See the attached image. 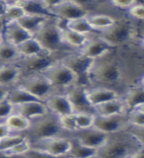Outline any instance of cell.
Listing matches in <instances>:
<instances>
[{
	"instance_id": "1",
	"label": "cell",
	"mask_w": 144,
	"mask_h": 158,
	"mask_svg": "<svg viewBox=\"0 0 144 158\" xmlns=\"http://www.w3.org/2000/svg\"><path fill=\"white\" fill-rule=\"evenodd\" d=\"M141 143L127 130L125 131L111 135L109 140L100 150V158H127L134 152Z\"/></svg>"
},
{
	"instance_id": "2",
	"label": "cell",
	"mask_w": 144,
	"mask_h": 158,
	"mask_svg": "<svg viewBox=\"0 0 144 158\" xmlns=\"http://www.w3.org/2000/svg\"><path fill=\"white\" fill-rule=\"evenodd\" d=\"M104 56L95 60V63L89 73L88 81L100 84V87L113 85L121 81L122 72L120 64L113 58Z\"/></svg>"
},
{
	"instance_id": "3",
	"label": "cell",
	"mask_w": 144,
	"mask_h": 158,
	"mask_svg": "<svg viewBox=\"0 0 144 158\" xmlns=\"http://www.w3.org/2000/svg\"><path fill=\"white\" fill-rule=\"evenodd\" d=\"M63 130L59 123L58 117L49 112L47 115L31 121V127L25 133L31 141L41 140L44 138L62 136Z\"/></svg>"
},
{
	"instance_id": "4",
	"label": "cell",
	"mask_w": 144,
	"mask_h": 158,
	"mask_svg": "<svg viewBox=\"0 0 144 158\" xmlns=\"http://www.w3.org/2000/svg\"><path fill=\"white\" fill-rule=\"evenodd\" d=\"M34 38L42 44L44 51L51 53H56L67 48L66 44L63 42L61 28L56 18H49L42 29L35 35Z\"/></svg>"
},
{
	"instance_id": "5",
	"label": "cell",
	"mask_w": 144,
	"mask_h": 158,
	"mask_svg": "<svg viewBox=\"0 0 144 158\" xmlns=\"http://www.w3.org/2000/svg\"><path fill=\"white\" fill-rule=\"evenodd\" d=\"M43 74L51 83L56 93H64L67 88L78 83L77 76L61 62L60 59L44 70Z\"/></svg>"
},
{
	"instance_id": "6",
	"label": "cell",
	"mask_w": 144,
	"mask_h": 158,
	"mask_svg": "<svg viewBox=\"0 0 144 158\" xmlns=\"http://www.w3.org/2000/svg\"><path fill=\"white\" fill-rule=\"evenodd\" d=\"M16 85L27 90L43 102H46L51 94L56 93L51 83L43 73L22 76Z\"/></svg>"
},
{
	"instance_id": "7",
	"label": "cell",
	"mask_w": 144,
	"mask_h": 158,
	"mask_svg": "<svg viewBox=\"0 0 144 158\" xmlns=\"http://www.w3.org/2000/svg\"><path fill=\"white\" fill-rule=\"evenodd\" d=\"M56 53L51 52H43L41 54L32 56H26V57H20L18 60L15 62L16 65L20 67L22 70V76L26 75H32V74L37 73H43L44 70L52 65L54 62L61 58L56 57Z\"/></svg>"
},
{
	"instance_id": "8",
	"label": "cell",
	"mask_w": 144,
	"mask_h": 158,
	"mask_svg": "<svg viewBox=\"0 0 144 158\" xmlns=\"http://www.w3.org/2000/svg\"><path fill=\"white\" fill-rule=\"evenodd\" d=\"M61 62L75 74L78 79V84L86 86L89 73L95 63V59H92L81 52H72L62 56Z\"/></svg>"
},
{
	"instance_id": "9",
	"label": "cell",
	"mask_w": 144,
	"mask_h": 158,
	"mask_svg": "<svg viewBox=\"0 0 144 158\" xmlns=\"http://www.w3.org/2000/svg\"><path fill=\"white\" fill-rule=\"evenodd\" d=\"M70 136H56L32 141V149L43 151L56 157H66L71 148Z\"/></svg>"
},
{
	"instance_id": "10",
	"label": "cell",
	"mask_w": 144,
	"mask_h": 158,
	"mask_svg": "<svg viewBox=\"0 0 144 158\" xmlns=\"http://www.w3.org/2000/svg\"><path fill=\"white\" fill-rule=\"evenodd\" d=\"M51 10L54 18L63 22H68L74 19L87 17L89 13L85 6L81 3L72 0H63L51 3Z\"/></svg>"
},
{
	"instance_id": "11",
	"label": "cell",
	"mask_w": 144,
	"mask_h": 158,
	"mask_svg": "<svg viewBox=\"0 0 144 158\" xmlns=\"http://www.w3.org/2000/svg\"><path fill=\"white\" fill-rule=\"evenodd\" d=\"M64 93L66 94L69 101L73 107L74 113H90L96 114L94 108L88 100L87 87L81 84H73L72 86L67 88Z\"/></svg>"
},
{
	"instance_id": "12",
	"label": "cell",
	"mask_w": 144,
	"mask_h": 158,
	"mask_svg": "<svg viewBox=\"0 0 144 158\" xmlns=\"http://www.w3.org/2000/svg\"><path fill=\"white\" fill-rule=\"evenodd\" d=\"M128 127L130 126H128L127 123L126 115H116L109 117H102L96 115L93 127L111 135L126 131Z\"/></svg>"
},
{
	"instance_id": "13",
	"label": "cell",
	"mask_w": 144,
	"mask_h": 158,
	"mask_svg": "<svg viewBox=\"0 0 144 158\" xmlns=\"http://www.w3.org/2000/svg\"><path fill=\"white\" fill-rule=\"evenodd\" d=\"M132 27L127 21H117L116 24L110 29L101 33V37L116 48L120 44H125L131 38Z\"/></svg>"
},
{
	"instance_id": "14",
	"label": "cell",
	"mask_w": 144,
	"mask_h": 158,
	"mask_svg": "<svg viewBox=\"0 0 144 158\" xmlns=\"http://www.w3.org/2000/svg\"><path fill=\"white\" fill-rule=\"evenodd\" d=\"M71 136L80 143H82V144L98 150H100L106 144L107 141L109 140V137H110L109 135L97 130L95 127L78 131L77 132L73 133Z\"/></svg>"
},
{
	"instance_id": "15",
	"label": "cell",
	"mask_w": 144,
	"mask_h": 158,
	"mask_svg": "<svg viewBox=\"0 0 144 158\" xmlns=\"http://www.w3.org/2000/svg\"><path fill=\"white\" fill-rule=\"evenodd\" d=\"M113 48V47L112 44H109L100 35V36L89 38L87 43L84 44V47L79 51V52L97 60L99 58L109 56V53L111 52Z\"/></svg>"
},
{
	"instance_id": "16",
	"label": "cell",
	"mask_w": 144,
	"mask_h": 158,
	"mask_svg": "<svg viewBox=\"0 0 144 158\" xmlns=\"http://www.w3.org/2000/svg\"><path fill=\"white\" fill-rule=\"evenodd\" d=\"M46 105L49 112L57 117L75 114L73 107L65 93H53L46 100Z\"/></svg>"
},
{
	"instance_id": "17",
	"label": "cell",
	"mask_w": 144,
	"mask_h": 158,
	"mask_svg": "<svg viewBox=\"0 0 144 158\" xmlns=\"http://www.w3.org/2000/svg\"><path fill=\"white\" fill-rule=\"evenodd\" d=\"M2 35L5 41L15 47H18L25 41L33 38L32 35L20 26L18 22L2 24Z\"/></svg>"
},
{
	"instance_id": "18",
	"label": "cell",
	"mask_w": 144,
	"mask_h": 158,
	"mask_svg": "<svg viewBox=\"0 0 144 158\" xmlns=\"http://www.w3.org/2000/svg\"><path fill=\"white\" fill-rule=\"evenodd\" d=\"M87 96L89 102L94 108L101 105V104L116 100V99L121 97V95L117 91L110 87L87 88Z\"/></svg>"
},
{
	"instance_id": "19",
	"label": "cell",
	"mask_w": 144,
	"mask_h": 158,
	"mask_svg": "<svg viewBox=\"0 0 144 158\" xmlns=\"http://www.w3.org/2000/svg\"><path fill=\"white\" fill-rule=\"evenodd\" d=\"M14 113H17L19 115L23 116L24 118H28V120L33 121L39 117L47 115V113H49V110L44 102L34 101L16 106Z\"/></svg>"
},
{
	"instance_id": "20",
	"label": "cell",
	"mask_w": 144,
	"mask_h": 158,
	"mask_svg": "<svg viewBox=\"0 0 144 158\" xmlns=\"http://www.w3.org/2000/svg\"><path fill=\"white\" fill-rule=\"evenodd\" d=\"M19 6H21L26 14L38 15V16L53 17L51 10V4L48 1L43 0H18L14 1Z\"/></svg>"
},
{
	"instance_id": "21",
	"label": "cell",
	"mask_w": 144,
	"mask_h": 158,
	"mask_svg": "<svg viewBox=\"0 0 144 158\" xmlns=\"http://www.w3.org/2000/svg\"><path fill=\"white\" fill-rule=\"evenodd\" d=\"M22 75V70L15 63L0 65V86L14 87Z\"/></svg>"
},
{
	"instance_id": "22",
	"label": "cell",
	"mask_w": 144,
	"mask_h": 158,
	"mask_svg": "<svg viewBox=\"0 0 144 158\" xmlns=\"http://www.w3.org/2000/svg\"><path fill=\"white\" fill-rule=\"evenodd\" d=\"M127 108L123 102L122 98H118L116 100L104 103L95 107V113L98 116L109 117V116H116V115H126Z\"/></svg>"
},
{
	"instance_id": "23",
	"label": "cell",
	"mask_w": 144,
	"mask_h": 158,
	"mask_svg": "<svg viewBox=\"0 0 144 158\" xmlns=\"http://www.w3.org/2000/svg\"><path fill=\"white\" fill-rule=\"evenodd\" d=\"M59 26L61 28V35H62L63 42L69 48H79V51H80L89 40V36H86V35L77 33L75 31H72V30L68 29L65 26V22H64V25H61L60 21H59Z\"/></svg>"
},
{
	"instance_id": "24",
	"label": "cell",
	"mask_w": 144,
	"mask_h": 158,
	"mask_svg": "<svg viewBox=\"0 0 144 158\" xmlns=\"http://www.w3.org/2000/svg\"><path fill=\"white\" fill-rule=\"evenodd\" d=\"M121 98L125 102L127 108V111L133 110L144 104V88L138 84L125 93V95H121Z\"/></svg>"
},
{
	"instance_id": "25",
	"label": "cell",
	"mask_w": 144,
	"mask_h": 158,
	"mask_svg": "<svg viewBox=\"0 0 144 158\" xmlns=\"http://www.w3.org/2000/svg\"><path fill=\"white\" fill-rule=\"evenodd\" d=\"M51 17H46V16H38V15H28L26 14L24 17L18 21V24L21 27H23L27 32L34 37L44 24L47 23V20ZM52 18V17H51Z\"/></svg>"
},
{
	"instance_id": "26",
	"label": "cell",
	"mask_w": 144,
	"mask_h": 158,
	"mask_svg": "<svg viewBox=\"0 0 144 158\" xmlns=\"http://www.w3.org/2000/svg\"><path fill=\"white\" fill-rule=\"evenodd\" d=\"M7 100L11 103L14 107L22 105V104H25V103H29V102L39 101L37 97H35L30 92H28L27 90H25L22 87L17 86V85H15L14 87L10 89Z\"/></svg>"
},
{
	"instance_id": "27",
	"label": "cell",
	"mask_w": 144,
	"mask_h": 158,
	"mask_svg": "<svg viewBox=\"0 0 144 158\" xmlns=\"http://www.w3.org/2000/svg\"><path fill=\"white\" fill-rule=\"evenodd\" d=\"M87 19L90 23L91 27L95 32H104L106 30L110 29L116 24L117 20L107 14H93L88 15Z\"/></svg>"
},
{
	"instance_id": "28",
	"label": "cell",
	"mask_w": 144,
	"mask_h": 158,
	"mask_svg": "<svg viewBox=\"0 0 144 158\" xmlns=\"http://www.w3.org/2000/svg\"><path fill=\"white\" fill-rule=\"evenodd\" d=\"M4 123L12 133H26L31 127V121L17 113L9 116Z\"/></svg>"
},
{
	"instance_id": "29",
	"label": "cell",
	"mask_w": 144,
	"mask_h": 158,
	"mask_svg": "<svg viewBox=\"0 0 144 158\" xmlns=\"http://www.w3.org/2000/svg\"><path fill=\"white\" fill-rule=\"evenodd\" d=\"M21 56L18 52L17 47L9 44L2 39L0 41V65L15 63Z\"/></svg>"
},
{
	"instance_id": "30",
	"label": "cell",
	"mask_w": 144,
	"mask_h": 158,
	"mask_svg": "<svg viewBox=\"0 0 144 158\" xmlns=\"http://www.w3.org/2000/svg\"><path fill=\"white\" fill-rule=\"evenodd\" d=\"M71 137V148L70 151L67 154L66 158H92L98 156L99 150L94 149V148L88 147L86 145L82 144L78 140H76L75 138Z\"/></svg>"
},
{
	"instance_id": "31",
	"label": "cell",
	"mask_w": 144,
	"mask_h": 158,
	"mask_svg": "<svg viewBox=\"0 0 144 158\" xmlns=\"http://www.w3.org/2000/svg\"><path fill=\"white\" fill-rule=\"evenodd\" d=\"M17 49L21 57L37 56V54L47 52V51H44L43 48L42 47V44L34 37L27 40V41H25L21 44H19L17 47Z\"/></svg>"
},
{
	"instance_id": "32",
	"label": "cell",
	"mask_w": 144,
	"mask_h": 158,
	"mask_svg": "<svg viewBox=\"0 0 144 158\" xmlns=\"http://www.w3.org/2000/svg\"><path fill=\"white\" fill-rule=\"evenodd\" d=\"M65 26L68 29L72 30V31L86 35V36H89V35L92 34L93 32H95L94 29L91 27V25L89 23L87 17L78 18V19L71 20V21L65 22Z\"/></svg>"
},
{
	"instance_id": "33",
	"label": "cell",
	"mask_w": 144,
	"mask_h": 158,
	"mask_svg": "<svg viewBox=\"0 0 144 158\" xmlns=\"http://www.w3.org/2000/svg\"><path fill=\"white\" fill-rule=\"evenodd\" d=\"M8 8L6 14H5L4 18L2 19L1 24H8V23H12V22H18L22 17H24L26 13H25L24 9L19 6L18 4H16L14 1L9 2Z\"/></svg>"
},
{
	"instance_id": "34",
	"label": "cell",
	"mask_w": 144,
	"mask_h": 158,
	"mask_svg": "<svg viewBox=\"0 0 144 158\" xmlns=\"http://www.w3.org/2000/svg\"><path fill=\"white\" fill-rule=\"evenodd\" d=\"M27 135L25 133H11L7 136H5L2 139H0V150L7 151L13 148L18 143L22 142Z\"/></svg>"
},
{
	"instance_id": "35",
	"label": "cell",
	"mask_w": 144,
	"mask_h": 158,
	"mask_svg": "<svg viewBox=\"0 0 144 158\" xmlns=\"http://www.w3.org/2000/svg\"><path fill=\"white\" fill-rule=\"evenodd\" d=\"M96 114H90V113H76L75 118L76 123L79 131L88 130L94 127L95 123Z\"/></svg>"
},
{
	"instance_id": "36",
	"label": "cell",
	"mask_w": 144,
	"mask_h": 158,
	"mask_svg": "<svg viewBox=\"0 0 144 158\" xmlns=\"http://www.w3.org/2000/svg\"><path fill=\"white\" fill-rule=\"evenodd\" d=\"M31 149H32V141L30 140L27 136L22 142L18 143L17 145H15L11 149L4 151V152L6 153L7 155L12 156V157H22L26 155Z\"/></svg>"
},
{
	"instance_id": "37",
	"label": "cell",
	"mask_w": 144,
	"mask_h": 158,
	"mask_svg": "<svg viewBox=\"0 0 144 158\" xmlns=\"http://www.w3.org/2000/svg\"><path fill=\"white\" fill-rule=\"evenodd\" d=\"M58 120L61 128L65 133H71V135H73V133H75L79 131L76 123L75 114L58 117Z\"/></svg>"
},
{
	"instance_id": "38",
	"label": "cell",
	"mask_w": 144,
	"mask_h": 158,
	"mask_svg": "<svg viewBox=\"0 0 144 158\" xmlns=\"http://www.w3.org/2000/svg\"><path fill=\"white\" fill-rule=\"evenodd\" d=\"M127 123L130 127H144V113L139 109H133L126 114Z\"/></svg>"
},
{
	"instance_id": "39",
	"label": "cell",
	"mask_w": 144,
	"mask_h": 158,
	"mask_svg": "<svg viewBox=\"0 0 144 158\" xmlns=\"http://www.w3.org/2000/svg\"><path fill=\"white\" fill-rule=\"evenodd\" d=\"M15 112V107L8 100L0 102V123H4L6 118Z\"/></svg>"
},
{
	"instance_id": "40",
	"label": "cell",
	"mask_w": 144,
	"mask_h": 158,
	"mask_svg": "<svg viewBox=\"0 0 144 158\" xmlns=\"http://www.w3.org/2000/svg\"><path fill=\"white\" fill-rule=\"evenodd\" d=\"M128 14L132 18L137 20H143L144 21V4L137 2L134 6H132L128 10Z\"/></svg>"
},
{
	"instance_id": "41",
	"label": "cell",
	"mask_w": 144,
	"mask_h": 158,
	"mask_svg": "<svg viewBox=\"0 0 144 158\" xmlns=\"http://www.w3.org/2000/svg\"><path fill=\"white\" fill-rule=\"evenodd\" d=\"M136 3L137 1H135V0H113V1H111V4L113 7L122 10H130Z\"/></svg>"
},
{
	"instance_id": "42",
	"label": "cell",
	"mask_w": 144,
	"mask_h": 158,
	"mask_svg": "<svg viewBox=\"0 0 144 158\" xmlns=\"http://www.w3.org/2000/svg\"><path fill=\"white\" fill-rule=\"evenodd\" d=\"M127 131L139 141L141 144L144 145V127H128Z\"/></svg>"
},
{
	"instance_id": "43",
	"label": "cell",
	"mask_w": 144,
	"mask_h": 158,
	"mask_svg": "<svg viewBox=\"0 0 144 158\" xmlns=\"http://www.w3.org/2000/svg\"><path fill=\"white\" fill-rule=\"evenodd\" d=\"M26 158H65V157H56L52 155H49L47 153H44L43 151H39L36 149H31L26 155Z\"/></svg>"
},
{
	"instance_id": "44",
	"label": "cell",
	"mask_w": 144,
	"mask_h": 158,
	"mask_svg": "<svg viewBox=\"0 0 144 158\" xmlns=\"http://www.w3.org/2000/svg\"><path fill=\"white\" fill-rule=\"evenodd\" d=\"M11 131L9 130V127L6 126L5 123H0V139H2L5 136L11 135Z\"/></svg>"
},
{
	"instance_id": "45",
	"label": "cell",
	"mask_w": 144,
	"mask_h": 158,
	"mask_svg": "<svg viewBox=\"0 0 144 158\" xmlns=\"http://www.w3.org/2000/svg\"><path fill=\"white\" fill-rule=\"evenodd\" d=\"M127 158H144V145L141 144L134 152L131 153V154Z\"/></svg>"
},
{
	"instance_id": "46",
	"label": "cell",
	"mask_w": 144,
	"mask_h": 158,
	"mask_svg": "<svg viewBox=\"0 0 144 158\" xmlns=\"http://www.w3.org/2000/svg\"><path fill=\"white\" fill-rule=\"evenodd\" d=\"M8 1H4V0H0V23H1L2 19L4 18L5 14H6L7 8H8Z\"/></svg>"
},
{
	"instance_id": "47",
	"label": "cell",
	"mask_w": 144,
	"mask_h": 158,
	"mask_svg": "<svg viewBox=\"0 0 144 158\" xmlns=\"http://www.w3.org/2000/svg\"><path fill=\"white\" fill-rule=\"evenodd\" d=\"M12 87H6V86H0V102L4 100H7V97L9 95L10 89Z\"/></svg>"
},
{
	"instance_id": "48",
	"label": "cell",
	"mask_w": 144,
	"mask_h": 158,
	"mask_svg": "<svg viewBox=\"0 0 144 158\" xmlns=\"http://www.w3.org/2000/svg\"><path fill=\"white\" fill-rule=\"evenodd\" d=\"M0 158H26V157H25V156H22V157H12V156L7 155L4 151L0 150Z\"/></svg>"
},
{
	"instance_id": "49",
	"label": "cell",
	"mask_w": 144,
	"mask_h": 158,
	"mask_svg": "<svg viewBox=\"0 0 144 158\" xmlns=\"http://www.w3.org/2000/svg\"><path fill=\"white\" fill-rule=\"evenodd\" d=\"M139 85L142 86L144 88V75L140 78V80H139Z\"/></svg>"
},
{
	"instance_id": "50",
	"label": "cell",
	"mask_w": 144,
	"mask_h": 158,
	"mask_svg": "<svg viewBox=\"0 0 144 158\" xmlns=\"http://www.w3.org/2000/svg\"><path fill=\"white\" fill-rule=\"evenodd\" d=\"M3 39V35H2V25L0 26V41Z\"/></svg>"
},
{
	"instance_id": "51",
	"label": "cell",
	"mask_w": 144,
	"mask_h": 158,
	"mask_svg": "<svg viewBox=\"0 0 144 158\" xmlns=\"http://www.w3.org/2000/svg\"><path fill=\"white\" fill-rule=\"evenodd\" d=\"M136 109H139V110H140V111H142V112L144 113V104H143V105H141L140 107H138V108H136Z\"/></svg>"
},
{
	"instance_id": "52",
	"label": "cell",
	"mask_w": 144,
	"mask_h": 158,
	"mask_svg": "<svg viewBox=\"0 0 144 158\" xmlns=\"http://www.w3.org/2000/svg\"><path fill=\"white\" fill-rule=\"evenodd\" d=\"M141 47L144 48V38L142 39V41H141Z\"/></svg>"
},
{
	"instance_id": "53",
	"label": "cell",
	"mask_w": 144,
	"mask_h": 158,
	"mask_svg": "<svg viewBox=\"0 0 144 158\" xmlns=\"http://www.w3.org/2000/svg\"><path fill=\"white\" fill-rule=\"evenodd\" d=\"M66 158V157H65ZM92 158H100V157H99V156H95V157H92Z\"/></svg>"
}]
</instances>
